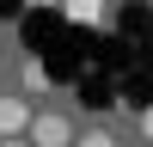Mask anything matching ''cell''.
Segmentation results:
<instances>
[{"label":"cell","instance_id":"1","mask_svg":"<svg viewBox=\"0 0 153 147\" xmlns=\"http://www.w3.org/2000/svg\"><path fill=\"white\" fill-rule=\"evenodd\" d=\"M25 135H31V147H68L74 141V122L55 117V110H37V117L25 122Z\"/></svg>","mask_w":153,"mask_h":147},{"label":"cell","instance_id":"2","mask_svg":"<svg viewBox=\"0 0 153 147\" xmlns=\"http://www.w3.org/2000/svg\"><path fill=\"white\" fill-rule=\"evenodd\" d=\"M25 122H31V104L25 98H0V141L6 135H25Z\"/></svg>","mask_w":153,"mask_h":147},{"label":"cell","instance_id":"3","mask_svg":"<svg viewBox=\"0 0 153 147\" xmlns=\"http://www.w3.org/2000/svg\"><path fill=\"white\" fill-rule=\"evenodd\" d=\"M104 6H110V0H61V12H68L74 24H98V19H104Z\"/></svg>","mask_w":153,"mask_h":147},{"label":"cell","instance_id":"4","mask_svg":"<svg viewBox=\"0 0 153 147\" xmlns=\"http://www.w3.org/2000/svg\"><path fill=\"white\" fill-rule=\"evenodd\" d=\"M19 80H25V92H43V86H49V74H43V61H25V74H19Z\"/></svg>","mask_w":153,"mask_h":147},{"label":"cell","instance_id":"5","mask_svg":"<svg viewBox=\"0 0 153 147\" xmlns=\"http://www.w3.org/2000/svg\"><path fill=\"white\" fill-rule=\"evenodd\" d=\"M80 147H117V135H110V129H92V135H80Z\"/></svg>","mask_w":153,"mask_h":147},{"label":"cell","instance_id":"6","mask_svg":"<svg viewBox=\"0 0 153 147\" xmlns=\"http://www.w3.org/2000/svg\"><path fill=\"white\" fill-rule=\"evenodd\" d=\"M0 147H31V141H19V135H6V141H0Z\"/></svg>","mask_w":153,"mask_h":147},{"label":"cell","instance_id":"7","mask_svg":"<svg viewBox=\"0 0 153 147\" xmlns=\"http://www.w3.org/2000/svg\"><path fill=\"white\" fill-rule=\"evenodd\" d=\"M147 129H153V110H147Z\"/></svg>","mask_w":153,"mask_h":147}]
</instances>
